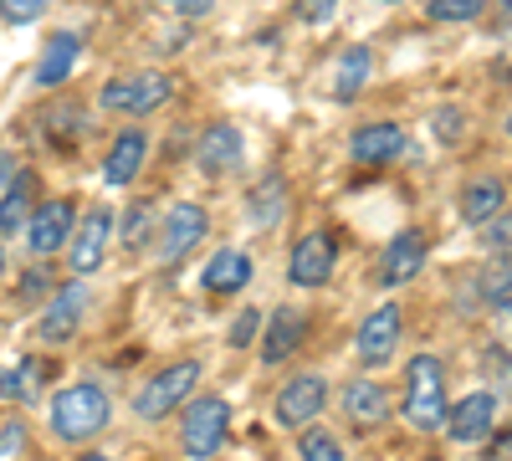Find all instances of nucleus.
I'll return each mask as SVG.
<instances>
[{"label":"nucleus","instance_id":"f257e3e1","mask_svg":"<svg viewBox=\"0 0 512 461\" xmlns=\"http://www.w3.org/2000/svg\"><path fill=\"white\" fill-rule=\"evenodd\" d=\"M400 415L415 436H436L446 431V415H451V400H446V364L436 354H415L405 364V400H400Z\"/></svg>","mask_w":512,"mask_h":461},{"label":"nucleus","instance_id":"f03ea898","mask_svg":"<svg viewBox=\"0 0 512 461\" xmlns=\"http://www.w3.org/2000/svg\"><path fill=\"white\" fill-rule=\"evenodd\" d=\"M108 421H113V395L103 390V385H93V380H77V385H67V390H57L52 395V410H47V426H52V436L57 441H93L98 431H108Z\"/></svg>","mask_w":512,"mask_h":461},{"label":"nucleus","instance_id":"7ed1b4c3","mask_svg":"<svg viewBox=\"0 0 512 461\" xmlns=\"http://www.w3.org/2000/svg\"><path fill=\"white\" fill-rule=\"evenodd\" d=\"M200 385V359H180V364H164L159 374H149L144 390L134 395V415L139 421H164L175 415Z\"/></svg>","mask_w":512,"mask_h":461},{"label":"nucleus","instance_id":"20e7f679","mask_svg":"<svg viewBox=\"0 0 512 461\" xmlns=\"http://www.w3.org/2000/svg\"><path fill=\"white\" fill-rule=\"evenodd\" d=\"M169 98H175V77H169V72H128V77H113L108 88L98 93V108L103 113L144 118V113L164 108Z\"/></svg>","mask_w":512,"mask_h":461},{"label":"nucleus","instance_id":"39448f33","mask_svg":"<svg viewBox=\"0 0 512 461\" xmlns=\"http://www.w3.org/2000/svg\"><path fill=\"white\" fill-rule=\"evenodd\" d=\"M231 436V405L226 395H200L185 405V421H180V446L185 456L205 461V456H216Z\"/></svg>","mask_w":512,"mask_h":461},{"label":"nucleus","instance_id":"423d86ee","mask_svg":"<svg viewBox=\"0 0 512 461\" xmlns=\"http://www.w3.org/2000/svg\"><path fill=\"white\" fill-rule=\"evenodd\" d=\"M323 410H328V374L303 369V374H292V380L277 390V400H272V421H277L282 431H303V426L318 421Z\"/></svg>","mask_w":512,"mask_h":461},{"label":"nucleus","instance_id":"0eeeda50","mask_svg":"<svg viewBox=\"0 0 512 461\" xmlns=\"http://www.w3.org/2000/svg\"><path fill=\"white\" fill-rule=\"evenodd\" d=\"M205 231H210V216H205V205H195V200H180V205H169L164 211V221H159V231H154V246H159V262H169L175 267L185 251H195L200 241H205Z\"/></svg>","mask_w":512,"mask_h":461},{"label":"nucleus","instance_id":"6e6552de","mask_svg":"<svg viewBox=\"0 0 512 461\" xmlns=\"http://www.w3.org/2000/svg\"><path fill=\"white\" fill-rule=\"evenodd\" d=\"M108 241H113V211L108 205H93L82 211V221L72 226V241H67V267L77 277H93L108 257Z\"/></svg>","mask_w":512,"mask_h":461},{"label":"nucleus","instance_id":"1a4fd4ad","mask_svg":"<svg viewBox=\"0 0 512 461\" xmlns=\"http://www.w3.org/2000/svg\"><path fill=\"white\" fill-rule=\"evenodd\" d=\"M400 339H405V308L390 298V303H379V308L359 323V333H354V354H359L364 364H390L395 349H400Z\"/></svg>","mask_w":512,"mask_h":461},{"label":"nucleus","instance_id":"9d476101","mask_svg":"<svg viewBox=\"0 0 512 461\" xmlns=\"http://www.w3.org/2000/svg\"><path fill=\"white\" fill-rule=\"evenodd\" d=\"M333 267H338V246H333V236L328 231H303L292 241V251H287V282L292 287H323L328 277H333Z\"/></svg>","mask_w":512,"mask_h":461},{"label":"nucleus","instance_id":"9b49d317","mask_svg":"<svg viewBox=\"0 0 512 461\" xmlns=\"http://www.w3.org/2000/svg\"><path fill=\"white\" fill-rule=\"evenodd\" d=\"M72 226H77V205L72 200H41L31 211V221H26L31 257H57V251H67Z\"/></svg>","mask_w":512,"mask_h":461},{"label":"nucleus","instance_id":"f8f14e48","mask_svg":"<svg viewBox=\"0 0 512 461\" xmlns=\"http://www.w3.org/2000/svg\"><path fill=\"white\" fill-rule=\"evenodd\" d=\"M425 257H431V236H425L420 226H405L390 236V246H384V257H379V282L384 287H405L420 277Z\"/></svg>","mask_w":512,"mask_h":461},{"label":"nucleus","instance_id":"ddd939ff","mask_svg":"<svg viewBox=\"0 0 512 461\" xmlns=\"http://www.w3.org/2000/svg\"><path fill=\"white\" fill-rule=\"evenodd\" d=\"M492 431H497V395L492 390H472L466 400H456L451 415H446V436L456 446H482Z\"/></svg>","mask_w":512,"mask_h":461},{"label":"nucleus","instance_id":"4468645a","mask_svg":"<svg viewBox=\"0 0 512 461\" xmlns=\"http://www.w3.org/2000/svg\"><path fill=\"white\" fill-rule=\"evenodd\" d=\"M308 328H313V318L303 313V308H292V303H282V308H272V318H267V333H262V364L272 369V364H287L297 349L308 344Z\"/></svg>","mask_w":512,"mask_h":461},{"label":"nucleus","instance_id":"2eb2a0df","mask_svg":"<svg viewBox=\"0 0 512 461\" xmlns=\"http://www.w3.org/2000/svg\"><path fill=\"white\" fill-rule=\"evenodd\" d=\"M338 410H344V421L354 431H374V426L390 421L395 400H390V390H384L379 380H349L344 390H338Z\"/></svg>","mask_w":512,"mask_h":461},{"label":"nucleus","instance_id":"dca6fc26","mask_svg":"<svg viewBox=\"0 0 512 461\" xmlns=\"http://www.w3.org/2000/svg\"><path fill=\"white\" fill-rule=\"evenodd\" d=\"M82 313H88V287H82V282H67L57 298L47 303L41 323H36L41 344H67L72 333H77V323H82Z\"/></svg>","mask_w":512,"mask_h":461},{"label":"nucleus","instance_id":"f3484780","mask_svg":"<svg viewBox=\"0 0 512 461\" xmlns=\"http://www.w3.org/2000/svg\"><path fill=\"white\" fill-rule=\"evenodd\" d=\"M144 159H149V134H144V129H118V139H113L108 154H103V180H108L113 190L134 185L139 170H144Z\"/></svg>","mask_w":512,"mask_h":461},{"label":"nucleus","instance_id":"a211bd4d","mask_svg":"<svg viewBox=\"0 0 512 461\" xmlns=\"http://www.w3.org/2000/svg\"><path fill=\"white\" fill-rule=\"evenodd\" d=\"M405 149V129L400 123H390V118H379V123H364V129H354L349 134V159L354 164H390L395 154Z\"/></svg>","mask_w":512,"mask_h":461},{"label":"nucleus","instance_id":"6ab92c4d","mask_svg":"<svg viewBox=\"0 0 512 461\" xmlns=\"http://www.w3.org/2000/svg\"><path fill=\"white\" fill-rule=\"evenodd\" d=\"M241 154H246V144H241L236 123H210V129L200 134L195 164H200V175H226V170H236V164H241Z\"/></svg>","mask_w":512,"mask_h":461},{"label":"nucleus","instance_id":"aec40b11","mask_svg":"<svg viewBox=\"0 0 512 461\" xmlns=\"http://www.w3.org/2000/svg\"><path fill=\"white\" fill-rule=\"evenodd\" d=\"M82 57V36L77 31H57L47 47H41V62H36V88H62V82L72 77Z\"/></svg>","mask_w":512,"mask_h":461},{"label":"nucleus","instance_id":"412c9836","mask_svg":"<svg viewBox=\"0 0 512 461\" xmlns=\"http://www.w3.org/2000/svg\"><path fill=\"white\" fill-rule=\"evenodd\" d=\"M246 282H251V257H246V251H236V246L216 251V257L205 262V272H200V287L210 292V298H226V292H241Z\"/></svg>","mask_w":512,"mask_h":461},{"label":"nucleus","instance_id":"4be33fe9","mask_svg":"<svg viewBox=\"0 0 512 461\" xmlns=\"http://www.w3.org/2000/svg\"><path fill=\"white\" fill-rule=\"evenodd\" d=\"M502 205H507V185L492 180V175H477L472 185L461 190V221H466V226H487Z\"/></svg>","mask_w":512,"mask_h":461},{"label":"nucleus","instance_id":"5701e85b","mask_svg":"<svg viewBox=\"0 0 512 461\" xmlns=\"http://www.w3.org/2000/svg\"><path fill=\"white\" fill-rule=\"evenodd\" d=\"M36 175L31 170H21L11 185H6V200H0V236H16L26 221H31V211H36Z\"/></svg>","mask_w":512,"mask_h":461},{"label":"nucleus","instance_id":"b1692460","mask_svg":"<svg viewBox=\"0 0 512 461\" xmlns=\"http://www.w3.org/2000/svg\"><path fill=\"white\" fill-rule=\"evenodd\" d=\"M369 67H374L369 47H349L344 57H338V67H333V98H338V103L359 98L364 82H369Z\"/></svg>","mask_w":512,"mask_h":461},{"label":"nucleus","instance_id":"393cba45","mask_svg":"<svg viewBox=\"0 0 512 461\" xmlns=\"http://www.w3.org/2000/svg\"><path fill=\"white\" fill-rule=\"evenodd\" d=\"M282 211H287V185H282V175H267L246 200V221L251 226H277Z\"/></svg>","mask_w":512,"mask_h":461},{"label":"nucleus","instance_id":"a878e982","mask_svg":"<svg viewBox=\"0 0 512 461\" xmlns=\"http://www.w3.org/2000/svg\"><path fill=\"white\" fill-rule=\"evenodd\" d=\"M477 303H497V308H507L512 303V257H492L482 272H477Z\"/></svg>","mask_w":512,"mask_h":461},{"label":"nucleus","instance_id":"bb28decb","mask_svg":"<svg viewBox=\"0 0 512 461\" xmlns=\"http://www.w3.org/2000/svg\"><path fill=\"white\" fill-rule=\"evenodd\" d=\"M492 6V0H425V16L441 21V26H466V21H477L482 11Z\"/></svg>","mask_w":512,"mask_h":461},{"label":"nucleus","instance_id":"cd10ccee","mask_svg":"<svg viewBox=\"0 0 512 461\" xmlns=\"http://www.w3.org/2000/svg\"><path fill=\"white\" fill-rule=\"evenodd\" d=\"M297 456H313V461H344V446H338L333 431H323L318 421L297 431Z\"/></svg>","mask_w":512,"mask_h":461},{"label":"nucleus","instance_id":"c85d7f7f","mask_svg":"<svg viewBox=\"0 0 512 461\" xmlns=\"http://www.w3.org/2000/svg\"><path fill=\"white\" fill-rule=\"evenodd\" d=\"M36 359H21V364H11V369H0V400H31V390H36Z\"/></svg>","mask_w":512,"mask_h":461},{"label":"nucleus","instance_id":"c756f323","mask_svg":"<svg viewBox=\"0 0 512 461\" xmlns=\"http://www.w3.org/2000/svg\"><path fill=\"white\" fill-rule=\"evenodd\" d=\"M154 231H159V221H154L149 205H128V216H123V246L134 251V246H144Z\"/></svg>","mask_w":512,"mask_h":461},{"label":"nucleus","instance_id":"7c9ffc66","mask_svg":"<svg viewBox=\"0 0 512 461\" xmlns=\"http://www.w3.org/2000/svg\"><path fill=\"white\" fill-rule=\"evenodd\" d=\"M482 241H487L492 257H512V211H507V205L482 226Z\"/></svg>","mask_w":512,"mask_h":461},{"label":"nucleus","instance_id":"2f4dec72","mask_svg":"<svg viewBox=\"0 0 512 461\" xmlns=\"http://www.w3.org/2000/svg\"><path fill=\"white\" fill-rule=\"evenodd\" d=\"M47 6L52 0H0V16H6L11 26H31V21L47 16Z\"/></svg>","mask_w":512,"mask_h":461},{"label":"nucleus","instance_id":"473e14b6","mask_svg":"<svg viewBox=\"0 0 512 461\" xmlns=\"http://www.w3.org/2000/svg\"><path fill=\"white\" fill-rule=\"evenodd\" d=\"M267 328V318L256 313V308H246V313H236V323H231V349H251L256 344V333Z\"/></svg>","mask_w":512,"mask_h":461},{"label":"nucleus","instance_id":"72a5a7b5","mask_svg":"<svg viewBox=\"0 0 512 461\" xmlns=\"http://www.w3.org/2000/svg\"><path fill=\"white\" fill-rule=\"evenodd\" d=\"M26 446H31V431H26L21 415H11V421L0 426V456H21Z\"/></svg>","mask_w":512,"mask_h":461},{"label":"nucleus","instance_id":"f704fd0d","mask_svg":"<svg viewBox=\"0 0 512 461\" xmlns=\"http://www.w3.org/2000/svg\"><path fill=\"white\" fill-rule=\"evenodd\" d=\"M338 6H344V0H297V21L323 26V21H333V16H338Z\"/></svg>","mask_w":512,"mask_h":461},{"label":"nucleus","instance_id":"c9c22d12","mask_svg":"<svg viewBox=\"0 0 512 461\" xmlns=\"http://www.w3.org/2000/svg\"><path fill=\"white\" fill-rule=\"evenodd\" d=\"M482 364H487V374H492V385L512 395V354H507V349H487Z\"/></svg>","mask_w":512,"mask_h":461},{"label":"nucleus","instance_id":"e433bc0d","mask_svg":"<svg viewBox=\"0 0 512 461\" xmlns=\"http://www.w3.org/2000/svg\"><path fill=\"white\" fill-rule=\"evenodd\" d=\"M41 287H52V277L41 272V267H31V272L21 277V287H16V298H21V303H41V298H47Z\"/></svg>","mask_w":512,"mask_h":461},{"label":"nucleus","instance_id":"4c0bfd02","mask_svg":"<svg viewBox=\"0 0 512 461\" xmlns=\"http://www.w3.org/2000/svg\"><path fill=\"white\" fill-rule=\"evenodd\" d=\"M461 123H466L461 108H441V113H436V134H441L446 144H456V139H461Z\"/></svg>","mask_w":512,"mask_h":461},{"label":"nucleus","instance_id":"58836bf2","mask_svg":"<svg viewBox=\"0 0 512 461\" xmlns=\"http://www.w3.org/2000/svg\"><path fill=\"white\" fill-rule=\"evenodd\" d=\"M169 11L175 16H185V21H200V16H210V6H216V0H164Z\"/></svg>","mask_w":512,"mask_h":461},{"label":"nucleus","instance_id":"ea45409f","mask_svg":"<svg viewBox=\"0 0 512 461\" xmlns=\"http://www.w3.org/2000/svg\"><path fill=\"white\" fill-rule=\"evenodd\" d=\"M16 175H21V164H16V154H11L6 144H0V190H6V185H11Z\"/></svg>","mask_w":512,"mask_h":461},{"label":"nucleus","instance_id":"a19ab883","mask_svg":"<svg viewBox=\"0 0 512 461\" xmlns=\"http://www.w3.org/2000/svg\"><path fill=\"white\" fill-rule=\"evenodd\" d=\"M497 36L512 41V0H497Z\"/></svg>","mask_w":512,"mask_h":461},{"label":"nucleus","instance_id":"79ce46f5","mask_svg":"<svg viewBox=\"0 0 512 461\" xmlns=\"http://www.w3.org/2000/svg\"><path fill=\"white\" fill-rule=\"evenodd\" d=\"M507 339H512V303H507Z\"/></svg>","mask_w":512,"mask_h":461},{"label":"nucleus","instance_id":"37998d69","mask_svg":"<svg viewBox=\"0 0 512 461\" xmlns=\"http://www.w3.org/2000/svg\"><path fill=\"white\" fill-rule=\"evenodd\" d=\"M374 6H400V0H374Z\"/></svg>","mask_w":512,"mask_h":461},{"label":"nucleus","instance_id":"c03bdc74","mask_svg":"<svg viewBox=\"0 0 512 461\" xmlns=\"http://www.w3.org/2000/svg\"><path fill=\"white\" fill-rule=\"evenodd\" d=\"M507 139H512V113H507Z\"/></svg>","mask_w":512,"mask_h":461},{"label":"nucleus","instance_id":"a18cd8bd","mask_svg":"<svg viewBox=\"0 0 512 461\" xmlns=\"http://www.w3.org/2000/svg\"><path fill=\"white\" fill-rule=\"evenodd\" d=\"M0 272H6V251H0Z\"/></svg>","mask_w":512,"mask_h":461}]
</instances>
